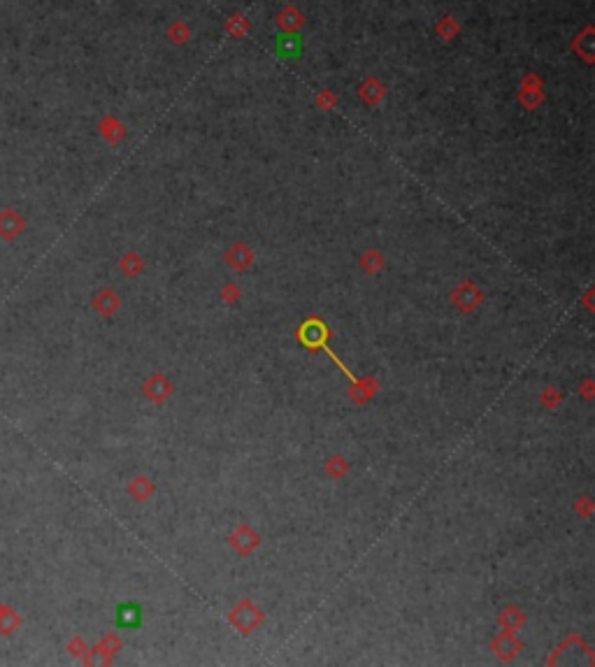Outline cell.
Wrapping results in <instances>:
<instances>
[{"mask_svg":"<svg viewBox=\"0 0 595 667\" xmlns=\"http://www.w3.org/2000/svg\"><path fill=\"white\" fill-rule=\"evenodd\" d=\"M142 623V609L135 602H123L116 609V625L119 628H138Z\"/></svg>","mask_w":595,"mask_h":667,"instance_id":"6da1fadb","label":"cell"},{"mask_svg":"<svg viewBox=\"0 0 595 667\" xmlns=\"http://www.w3.org/2000/svg\"><path fill=\"white\" fill-rule=\"evenodd\" d=\"M279 49H281V54H286V56H296L298 54V45L296 42H286V40H281V42H279Z\"/></svg>","mask_w":595,"mask_h":667,"instance_id":"7a4b0ae2","label":"cell"}]
</instances>
